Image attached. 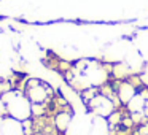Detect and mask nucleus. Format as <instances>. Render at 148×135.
Segmentation results:
<instances>
[{"label": "nucleus", "instance_id": "4", "mask_svg": "<svg viewBox=\"0 0 148 135\" xmlns=\"http://www.w3.org/2000/svg\"><path fill=\"white\" fill-rule=\"evenodd\" d=\"M135 94H137V87H135L129 80L121 81V83L118 84V87H116V97H118V100L123 105H127V103L135 97Z\"/></svg>", "mask_w": 148, "mask_h": 135}, {"label": "nucleus", "instance_id": "6", "mask_svg": "<svg viewBox=\"0 0 148 135\" xmlns=\"http://www.w3.org/2000/svg\"><path fill=\"white\" fill-rule=\"evenodd\" d=\"M72 119H73V116H72L70 111H59L54 118V125L58 129V132L65 134L72 124Z\"/></svg>", "mask_w": 148, "mask_h": 135}, {"label": "nucleus", "instance_id": "2", "mask_svg": "<svg viewBox=\"0 0 148 135\" xmlns=\"http://www.w3.org/2000/svg\"><path fill=\"white\" fill-rule=\"evenodd\" d=\"M24 92L32 105H46L53 99V89L49 87V84H46L42 80H37V78H30L26 81Z\"/></svg>", "mask_w": 148, "mask_h": 135}, {"label": "nucleus", "instance_id": "7", "mask_svg": "<svg viewBox=\"0 0 148 135\" xmlns=\"http://www.w3.org/2000/svg\"><path fill=\"white\" fill-rule=\"evenodd\" d=\"M8 91H11L10 89V83H7V81H3V80H0V95H3L5 92H8Z\"/></svg>", "mask_w": 148, "mask_h": 135}, {"label": "nucleus", "instance_id": "3", "mask_svg": "<svg viewBox=\"0 0 148 135\" xmlns=\"http://www.w3.org/2000/svg\"><path fill=\"white\" fill-rule=\"evenodd\" d=\"M100 91V89H99ZM88 108H89L91 113H94L99 118H108L113 111H115V102H113L110 97L103 95V94H97L91 102L86 103Z\"/></svg>", "mask_w": 148, "mask_h": 135}, {"label": "nucleus", "instance_id": "5", "mask_svg": "<svg viewBox=\"0 0 148 135\" xmlns=\"http://www.w3.org/2000/svg\"><path fill=\"white\" fill-rule=\"evenodd\" d=\"M0 135H26L23 122L13 118H3L0 124Z\"/></svg>", "mask_w": 148, "mask_h": 135}, {"label": "nucleus", "instance_id": "1", "mask_svg": "<svg viewBox=\"0 0 148 135\" xmlns=\"http://www.w3.org/2000/svg\"><path fill=\"white\" fill-rule=\"evenodd\" d=\"M7 106L8 118H13L16 121H27L32 116V103L26 97V94H23L21 91H8L2 95Z\"/></svg>", "mask_w": 148, "mask_h": 135}]
</instances>
